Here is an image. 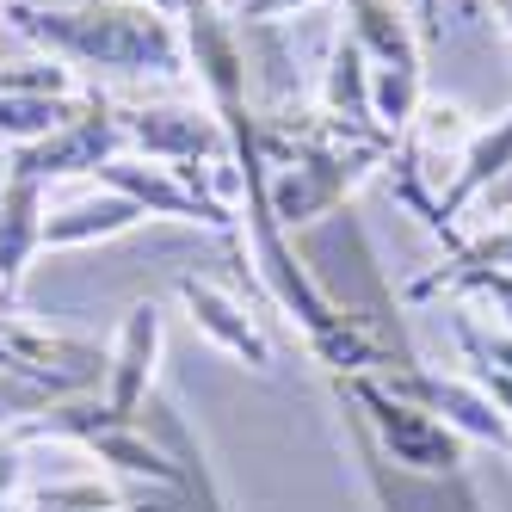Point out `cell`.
Wrapping results in <instances>:
<instances>
[{
  "label": "cell",
  "instance_id": "obj_1",
  "mask_svg": "<svg viewBox=\"0 0 512 512\" xmlns=\"http://www.w3.org/2000/svg\"><path fill=\"white\" fill-rule=\"evenodd\" d=\"M19 38L44 44L68 68H105V75H186V31L179 19L136 7V0H87V7H7Z\"/></svg>",
  "mask_w": 512,
  "mask_h": 512
},
{
  "label": "cell",
  "instance_id": "obj_2",
  "mask_svg": "<svg viewBox=\"0 0 512 512\" xmlns=\"http://www.w3.org/2000/svg\"><path fill=\"white\" fill-rule=\"evenodd\" d=\"M395 155V142L377 136H340V142H321V149H303L278 167H266V210L278 229H309L321 216H334L352 186L371 167H383Z\"/></svg>",
  "mask_w": 512,
  "mask_h": 512
},
{
  "label": "cell",
  "instance_id": "obj_3",
  "mask_svg": "<svg viewBox=\"0 0 512 512\" xmlns=\"http://www.w3.org/2000/svg\"><path fill=\"white\" fill-rule=\"evenodd\" d=\"M352 401H358V414L371 420L377 432V445L395 469H408V475H457L463 469V438L445 426V420H432L426 408H414V401H401L377 371H364V377H346Z\"/></svg>",
  "mask_w": 512,
  "mask_h": 512
},
{
  "label": "cell",
  "instance_id": "obj_4",
  "mask_svg": "<svg viewBox=\"0 0 512 512\" xmlns=\"http://www.w3.org/2000/svg\"><path fill=\"white\" fill-rule=\"evenodd\" d=\"M112 155H124V124H118V105L99 99L87 87L81 112L68 118L62 130L25 142V149H13V167L19 179H38V186H50V179H68V173H99Z\"/></svg>",
  "mask_w": 512,
  "mask_h": 512
},
{
  "label": "cell",
  "instance_id": "obj_5",
  "mask_svg": "<svg viewBox=\"0 0 512 512\" xmlns=\"http://www.w3.org/2000/svg\"><path fill=\"white\" fill-rule=\"evenodd\" d=\"M377 377L401 401H414V408H426L432 420H445L463 445H494V451H506L512 420L469 377H445V371H426V364H389V371H377Z\"/></svg>",
  "mask_w": 512,
  "mask_h": 512
},
{
  "label": "cell",
  "instance_id": "obj_6",
  "mask_svg": "<svg viewBox=\"0 0 512 512\" xmlns=\"http://www.w3.org/2000/svg\"><path fill=\"white\" fill-rule=\"evenodd\" d=\"M99 186L105 192H124L142 216H167V223H198V229H210V235H235L241 229V216L235 210H223V204H210V198H198L186 179H179L173 167H161V161H142V155H112L99 173Z\"/></svg>",
  "mask_w": 512,
  "mask_h": 512
},
{
  "label": "cell",
  "instance_id": "obj_7",
  "mask_svg": "<svg viewBox=\"0 0 512 512\" xmlns=\"http://www.w3.org/2000/svg\"><path fill=\"white\" fill-rule=\"evenodd\" d=\"M118 124H124V149H136L142 161H161V167L210 161V155L229 149L223 118L216 112H186V105H136V112L118 105Z\"/></svg>",
  "mask_w": 512,
  "mask_h": 512
},
{
  "label": "cell",
  "instance_id": "obj_8",
  "mask_svg": "<svg viewBox=\"0 0 512 512\" xmlns=\"http://www.w3.org/2000/svg\"><path fill=\"white\" fill-rule=\"evenodd\" d=\"M179 303H186V315H192V327L216 346V352H229V358H241V364H253V371H272V340L260 334V321H253L229 290H216L210 278H192V272H179Z\"/></svg>",
  "mask_w": 512,
  "mask_h": 512
},
{
  "label": "cell",
  "instance_id": "obj_9",
  "mask_svg": "<svg viewBox=\"0 0 512 512\" xmlns=\"http://www.w3.org/2000/svg\"><path fill=\"white\" fill-rule=\"evenodd\" d=\"M155 364H161V309L136 303L118 327L112 364H105V401H112L124 420H136L142 401L155 395Z\"/></svg>",
  "mask_w": 512,
  "mask_h": 512
},
{
  "label": "cell",
  "instance_id": "obj_10",
  "mask_svg": "<svg viewBox=\"0 0 512 512\" xmlns=\"http://www.w3.org/2000/svg\"><path fill=\"white\" fill-rule=\"evenodd\" d=\"M506 173H512V112H500L494 124H475L469 149H463V161H457V173H451V186H445V198H438L432 229L451 241V216H463L482 192H494Z\"/></svg>",
  "mask_w": 512,
  "mask_h": 512
},
{
  "label": "cell",
  "instance_id": "obj_11",
  "mask_svg": "<svg viewBox=\"0 0 512 512\" xmlns=\"http://www.w3.org/2000/svg\"><path fill=\"white\" fill-rule=\"evenodd\" d=\"M38 247H44V186L7 173L0 179V309H13Z\"/></svg>",
  "mask_w": 512,
  "mask_h": 512
},
{
  "label": "cell",
  "instance_id": "obj_12",
  "mask_svg": "<svg viewBox=\"0 0 512 512\" xmlns=\"http://www.w3.org/2000/svg\"><path fill=\"white\" fill-rule=\"evenodd\" d=\"M87 457H99L105 469H118V475H136V482H155V488H186V469H179V457L167 445H155L149 426H136V420H118V426H105L93 432Z\"/></svg>",
  "mask_w": 512,
  "mask_h": 512
},
{
  "label": "cell",
  "instance_id": "obj_13",
  "mask_svg": "<svg viewBox=\"0 0 512 512\" xmlns=\"http://www.w3.org/2000/svg\"><path fill=\"white\" fill-rule=\"evenodd\" d=\"M346 38L364 50L371 68H389V62H420V25L414 13H401L395 0H346Z\"/></svg>",
  "mask_w": 512,
  "mask_h": 512
},
{
  "label": "cell",
  "instance_id": "obj_14",
  "mask_svg": "<svg viewBox=\"0 0 512 512\" xmlns=\"http://www.w3.org/2000/svg\"><path fill=\"white\" fill-rule=\"evenodd\" d=\"M142 223V210L124 198V192H93V198H75V204H56L44 210V247H87V241H112V235H130Z\"/></svg>",
  "mask_w": 512,
  "mask_h": 512
},
{
  "label": "cell",
  "instance_id": "obj_15",
  "mask_svg": "<svg viewBox=\"0 0 512 512\" xmlns=\"http://www.w3.org/2000/svg\"><path fill=\"white\" fill-rule=\"evenodd\" d=\"M321 112L334 124H346V130H358V136H377V124H371V62H364V50L346 38V31L334 38L327 68H321Z\"/></svg>",
  "mask_w": 512,
  "mask_h": 512
},
{
  "label": "cell",
  "instance_id": "obj_16",
  "mask_svg": "<svg viewBox=\"0 0 512 512\" xmlns=\"http://www.w3.org/2000/svg\"><path fill=\"white\" fill-rule=\"evenodd\" d=\"M420 105H426V62L371 68V124H377V136L401 142V130L414 124Z\"/></svg>",
  "mask_w": 512,
  "mask_h": 512
},
{
  "label": "cell",
  "instance_id": "obj_17",
  "mask_svg": "<svg viewBox=\"0 0 512 512\" xmlns=\"http://www.w3.org/2000/svg\"><path fill=\"white\" fill-rule=\"evenodd\" d=\"M81 99H87V93H81ZM81 99H31V93H0V142L25 149V142H38V136L62 130L68 118L81 112Z\"/></svg>",
  "mask_w": 512,
  "mask_h": 512
},
{
  "label": "cell",
  "instance_id": "obj_18",
  "mask_svg": "<svg viewBox=\"0 0 512 512\" xmlns=\"http://www.w3.org/2000/svg\"><path fill=\"white\" fill-rule=\"evenodd\" d=\"M0 93H31V99H81L87 87L75 81V68L38 56V62H7L0 68Z\"/></svg>",
  "mask_w": 512,
  "mask_h": 512
},
{
  "label": "cell",
  "instance_id": "obj_19",
  "mask_svg": "<svg viewBox=\"0 0 512 512\" xmlns=\"http://www.w3.org/2000/svg\"><path fill=\"white\" fill-rule=\"evenodd\" d=\"M457 346L469 364H488V371H506L512 377V327H482L475 315H457Z\"/></svg>",
  "mask_w": 512,
  "mask_h": 512
},
{
  "label": "cell",
  "instance_id": "obj_20",
  "mask_svg": "<svg viewBox=\"0 0 512 512\" xmlns=\"http://www.w3.org/2000/svg\"><path fill=\"white\" fill-rule=\"evenodd\" d=\"M297 7H315V0H223V13L241 25H272V19H284V13H297Z\"/></svg>",
  "mask_w": 512,
  "mask_h": 512
},
{
  "label": "cell",
  "instance_id": "obj_21",
  "mask_svg": "<svg viewBox=\"0 0 512 512\" xmlns=\"http://www.w3.org/2000/svg\"><path fill=\"white\" fill-rule=\"evenodd\" d=\"M25 488V445L13 432H0V500H19Z\"/></svg>",
  "mask_w": 512,
  "mask_h": 512
},
{
  "label": "cell",
  "instance_id": "obj_22",
  "mask_svg": "<svg viewBox=\"0 0 512 512\" xmlns=\"http://www.w3.org/2000/svg\"><path fill=\"white\" fill-rule=\"evenodd\" d=\"M438 13H445V0H414V25H420V44L438 38Z\"/></svg>",
  "mask_w": 512,
  "mask_h": 512
},
{
  "label": "cell",
  "instance_id": "obj_23",
  "mask_svg": "<svg viewBox=\"0 0 512 512\" xmlns=\"http://www.w3.org/2000/svg\"><path fill=\"white\" fill-rule=\"evenodd\" d=\"M136 7H155V13H167V19H179V0H136Z\"/></svg>",
  "mask_w": 512,
  "mask_h": 512
},
{
  "label": "cell",
  "instance_id": "obj_24",
  "mask_svg": "<svg viewBox=\"0 0 512 512\" xmlns=\"http://www.w3.org/2000/svg\"><path fill=\"white\" fill-rule=\"evenodd\" d=\"M500 25H506V31H512V0H500Z\"/></svg>",
  "mask_w": 512,
  "mask_h": 512
},
{
  "label": "cell",
  "instance_id": "obj_25",
  "mask_svg": "<svg viewBox=\"0 0 512 512\" xmlns=\"http://www.w3.org/2000/svg\"><path fill=\"white\" fill-rule=\"evenodd\" d=\"M0 512H25V500H0Z\"/></svg>",
  "mask_w": 512,
  "mask_h": 512
},
{
  "label": "cell",
  "instance_id": "obj_26",
  "mask_svg": "<svg viewBox=\"0 0 512 512\" xmlns=\"http://www.w3.org/2000/svg\"><path fill=\"white\" fill-rule=\"evenodd\" d=\"M506 451H512V438H506Z\"/></svg>",
  "mask_w": 512,
  "mask_h": 512
}]
</instances>
